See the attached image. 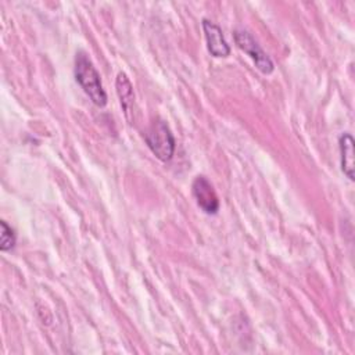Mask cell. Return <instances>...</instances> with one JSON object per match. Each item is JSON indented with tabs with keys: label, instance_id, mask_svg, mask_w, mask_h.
Here are the masks:
<instances>
[{
	"label": "cell",
	"instance_id": "cell-1",
	"mask_svg": "<svg viewBox=\"0 0 355 355\" xmlns=\"http://www.w3.org/2000/svg\"><path fill=\"white\" fill-rule=\"evenodd\" d=\"M73 73L76 82L89 96L92 103L97 107H104L107 104V93L103 87L100 73L97 72L96 67L85 51L76 53Z\"/></svg>",
	"mask_w": 355,
	"mask_h": 355
},
{
	"label": "cell",
	"instance_id": "cell-2",
	"mask_svg": "<svg viewBox=\"0 0 355 355\" xmlns=\"http://www.w3.org/2000/svg\"><path fill=\"white\" fill-rule=\"evenodd\" d=\"M144 140L151 153L159 161L166 162L173 157L175 137L165 121L155 119L154 122H151L144 135Z\"/></svg>",
	"mask_w": 355,
	"mask_h": 355
},
{
	"label": "cell",
	"instance_id": "cell-3",
	"mask_svg": "<svg viewBox=\"0 0 355 355\" xmlns=\"http://www.w3.org/2000/svg\"><path fill=\"white\" fill-rule=\"evenodd\" d=\"M234 42L237 47L244 51L255 64V67L265 75H269L273 72L275 65L270 57L261 49L258 42L252 37V35L244 29H236L233 32Z\"/></svg>",
	"mask_w": 355,
	"mask_h": 355
},
{
	"label": "cell",
	"instance_id": "cell-4",
	"mask_svg": "<svg viewBox=\"0 0 355 355\" xmlns=\"http://www.w3.org/2000/svg\"><path fill=\"white\" fill-rule=\"evenodd\" d=\"M191 193L197 202V205L208 215H214L219 209V200L216 196V191L211 182L202 176L198 175L193 183H191Z\"/></svg>",
	"mask_w": 355,
	"mask_h": 355
},
{
	"label": "cell",
	"instance_id": "cell-5",
	"mask_svg": "<svg viewBox=\"0 0 355 355\" xmlns=\"http://www.w3.org/2000/svg\"><path fill=\"white\" fill-rule=\"evenodd\" d=\"M202 29L205 35L207 49L211 55L216 58L227 57L230 54V46L227 44L220 26L209 19H202Z\"/></svg>",
	"mask_w": 355,
	"mask_h": 355
},
{
	"label": "cell",
	"instance_id": "cell-6",
	"mask_svg": "<svg viewBox=\"0 0 355 355\" xmlns=\"http://www.w3.org/2000/svg\"><path fill=\"white\" fill-rule=\"evenodd\" d=\"M340 154H341V169L344 175L354 180V168H355V141L349 133H343L338 139Z\"/></svg>",
	"mask_w": 355,
	"mask_h": 355
},
{
	"label": "cell",
	"instance_id": "cell-7",
	"mask_svg": "<svg viewBox=\"0 0 355 355\" xmlns=\"http://www.w3.org/2000/svg\"><path fill=\"white\" fill-rule=\"evenodd\" d=\"M115 86H116L118 97L121 100V105H122L123 111L128 114L129 108L133 104L135 94H133V86H132V83H130V80H129V78H128V75L125 72H119L116 75Z\"/></svg>",
	"mask_w": 355,
	"mask_h": 355
},
{
	"label": "cell",
	"instance_id": "cell-8",
	"mask_svg": "<svg viewBox=\"0 0 355 355\" xmlns=\"http://www.w3.org/2000/svg\"><path fill=\"white\" fill-rule=\"evenodd\" d=\"M0 226H1V236H0V250L1 251H10L14 248L15 245V241H17V237H15V233L14 230L4 222L1 220L0 222Z\"/></svg>",
	"mask_w": 355,
	"mask_h": 355
}]
</instances>
